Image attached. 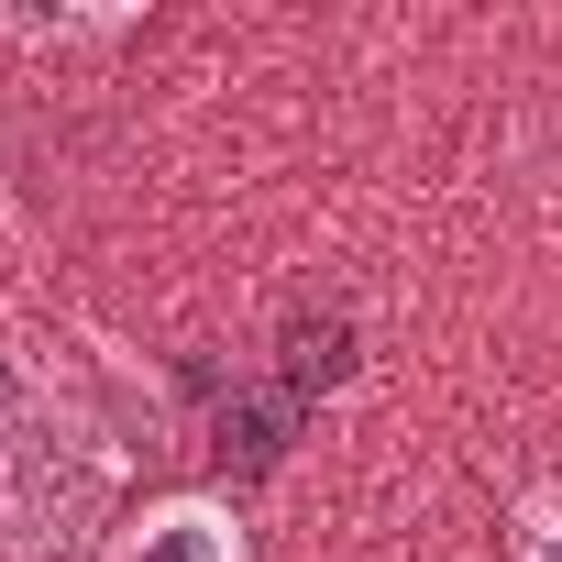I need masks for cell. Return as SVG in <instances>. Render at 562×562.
<instances>
[{"mask_svg":"<svg viewBox=\"0 0 562 562\" xmlns=\"http://www.w3.org/2000/svg\"><path fill=\"white\" fill-rule=\"evenodd\" d=\"M100 485H111V452L56 441V430H23L12 463H0V551H23V562L56 551L67 562L78 529H89V507H100Z\"/></svg>","mask_w":562,"mask_h":562,"instance_id":"cell-1","label":"cell"},{"mask_svg":"<svg viewBox=\"0 0 562 562\" xmlns=\"http://www.w3.org/2000/svg\"><path fill=\"white\" fill-rule=\"evenodd\" d=\"M111 562H243V529H232L210 496H177V507H155Z\"/></svg>","mask_w":562,"mask_h":562,"instance_id":"cell-2","label":"cell"},{"mask_svg":"<svg viewBox=\"0 0 562 562\" xmlns=\"http://www.w3.org/2000/svg\"><path fill=\"white\" fill-rule=\"evenodd\" d=\"M518 562H562V507H540V518H529V540H518Z\"/></svg>","mask_w":562,"mask_h":562,"instance_id":"cell-4","label":"cell"},{"mask_svg":"<svg viewBox=\"0 0 562 562\" xmlns=\"http://www.w3.org/2000/svg\"><path fill=\"white\" fill-rule=\"evenodd\" d=\"M353 375V321L342 310H288V408Z\"/></svg>","mask_w":562,"mask_h":562,"instance_id":"cell-3","label":"cell"}]
</instances>
